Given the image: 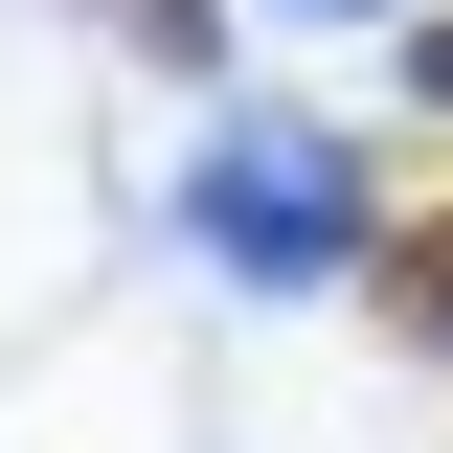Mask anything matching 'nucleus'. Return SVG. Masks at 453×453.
Here are the masks:
<instances>
[{"label": "nucleus", "mask_w": 453, "mask_h": 453, "mask_svg": "<svg viewBox=\"0 0 453 453\" xmlns=\"http://www.w3.org/2000/svg\"><path fill=\"white\" fill-rule=\"evenodd\" d=\"M181 250H204L226 295H340L363 273V136H318V113H204V136H181Z\"/></svg>", "instance_id": "obj_1"}, {"label": "nucleus", "mask_w": 453, "mask_h": 453, "mask_svg": "<svg viewBox=\"0 0 453 453\" xmlns=\"http://www.w3.org/2000/svg\"><path fill=\"white\" fill-rule=\"evenodd\" d=\"M408 91H453V23H431V46H408Z\"/></svg>", "instance_id": "obj_2"}, {"label": "nucleus", "mask_w": 453, "mask_h": 453, "mask_svg": "<svg viewBox=\"0 0 453 453\" xmlns=\"http://www.w3.org/2000/svg\"><path fill=\"white\" fill-rule=\"evenodd\" d=\"M295 23H386V0H295Z\"/></svg>", "instance_id": "obj_3"}]
</instances>
